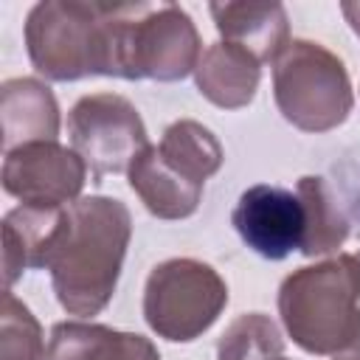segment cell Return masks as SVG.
<instances>
[{"mask_svg":"<svg viewBox=\"0 0 360 360\" xmlns=\"http://www.w3.org/2000/svg\"><path fill=\"white\" fill-rule=\"evenodd\" d=\"M281 352V329L262 312H245L231 321L217 343V360H276Z\"/></svg>","mask_w":360,"mask_h":360,"instance_id":"e0dca14e","label":"cell"},{"mask_svg":"<svg viewBox=\"0 0 360 360\" xmlns=\"http://www.w3.org/2000/svg\"><path fill=\"white\" fill-rule=\"evenodd\" d=\"M0 349H3L0 360H45V354H48L37 318L11 290H6V295H3Z\"/></svg>","mask_w":360,"mask_h":360,"instance_id":"ac0fdd59","label":"cell"},{"mask_svg":"<svg viewBox=\"0 0 360 360\" xmlns=\"http://www.w3.org/2000/svg\"><path fill=\"white\" fill-rule=\"evenodd\" d=\"M208 11L222 39L242 45L259 62H273L290 42V22L281 3H211Z\"/></svg>","mask_w":360,"mask_h":360,"instance_id":"5bb4252c","label":"cell"},{"mask_svg":"<svg viewBox=\"0 0 360 360\" xmlns=\"http://www.w3.org/2000/svg\"><path fill=\"white\" fill-rule=\"evenodd\" d=\"M45 360H160V354L143 335L87 321H62L51 329Z\"/></svg>","mask_w":360,"mask_h":360,"instance_id":"4fadbf2b","label":"cell"},{"mask_svg":"<svg viewBox=\"0 0 360 360\" xmlns=\"http://www.w3.org/2000/svg\"><path fill=\"white\" fill-rule=\"evenodd\" d=\"M25 45L31 65L53 82L98 76L101 3L45 0L28 11Z\"/></svg>","mask_w":360,"mask_h":360,"instance_id":"52a82bcc","label":"cell"},{"mask_svg":"<svg viewBox=\"0 0 360 360\" xmlns=\"http://www.w3.org/2000/svg\"><path fill=\"white\" fill-rule=\"evenodd\" d=\"M200 56V34L177 3H101V76L177 82Z\"/></svg>","mask_w":360,"mask_h":360,"instance_id":"7a4b0ae2","label":"cell"},{"mask_svg":"<svg viewBox=\"0 0 360 360\" xmlns=\"http://www.w3.org/2000/svg\"><path fill=\"white\" fill-rule=\"evenodd\" d=\"M225 160L222 143L200 121L180 118L166 127L160 143H149L129 166L127 177L149 214L158 219H186L202 200L205 180Z\"/></svg>","mask_w":360,"mask_h":360,"instance_id":"277c9868","label":"cell"},{"mask_svg":"<svg viewBox=\"0 0 360 360\" xmlns=\"http://www.w3.org/2000/svg\"><path fill=\"white\" fill-rule=\"evenodd\" d=\"M132 217L121 200L79 197L62 211L42 267L51 270L53 292L65 312L98 315L118 284Z\"/></svg>","mask_w":360,"mask_h":360,"instance_id":"6da1fadb","label":"cell"},{"mask_svg":"<svg viewBox=\"0 0 360 360\" xmlns=\"http://www.w3.org/2000/svg\"><path fill=\"white\" fill-rule=\"evenodd\" d=\"M228 284L205 262L177 256L152 267L143 290V318L166 340L200 338L225 309Z\"/></svg>","mask_w":360,"mask_h":360,"instance_id":"8992f818","label":"cell"},{"mask_svg":"<svg viewBox=\"0 0 360 360\" xmlns=\"http://www.w3.org/2000/svg\"><path fill=\"white\" fill-rule=\"evenodd\" d=\"M197 90L222 110H239L248 107L259 90L262 79V62L233 42H214L202 51L197 68H194Z\"/></svg>","mask_w":360,"mask_h":360,"instance_id":"8fae6325","label":"cell"},{"mask_svg":"<svg viewBox=\"0 0 360 360\" xmlns=\"http://www.w3.org/2000/svg\"><path fill=\"white\" fill-rule=\"evenodd\" d=\"M87 163L56 141L22 143L3 158V188L22 205L65 208L79 200Z\"/></svg>","mask_w":360,"mask_h":360,"instance_id":"9c48e42d","label":"cell"},{"mask_svg":"<svg viewBox=\"0 0 360 360\" xmlns=\"http://www.w3.org/2000/svg\"><path fill=\"white\" fill-rule=\"evenodd\" d=\"M273 98L278 112L304 132H329L354 107L343 62L312 39H290L273 59Z\"/></svg>","mask_w":360,"mask_h":360,"instance_id":"5b68a950","label":"cell"},{"mask_svg":"<svg viewBox=\"0 0 360 360\" xmlns=\"http://www.w3.org/2000/svg\"><path fill=\"white\" fill-rule=\"evenodd\" d=\"M295 194L304 202L307 214V236H304V256H326L335 253L349 236V219L343 217L329 183L323 177H301Z\"/></svg>","mask_w":360,"mask_h":360,"instance_id":"2e32d148","label":"cell"},{"mask_svg":"<svg viewBox=\"0 0 360 360\" xmlns=\"http://www.w3.org/2000/svg\"><path fill=\"white\" fill-rule=\"evenodd\" d=\"M65 208H56V205H22L20 202L14 211L6 214V219H3L6 290L28 267H42L45 250L51 245V236H53Z\"/></svg>","mask_w":360,"mask_h":360,"instance_id":"9a60e30c","label":"cell"},{"mask_svg":"<svg viewBox=\"0 0 360 360\" xmlns=\"http://www.w3.org/2000/svg\"><path fill=\"white\" fill-rule=\"evenodd\" d=\"M70 149L87 163L93 180L129 172L132 160L149 146L146 127L135 104L118 93H93L73 104L68 115Z\"/></svg>","mask_w":360,"mask_h":360,"instance_id":"ba28073f","label":"cell"},{"mask_svg":"<svg viewBox=\"0 0 360 360\" xmlns=\"http://www.w3.org/2000/svg\"><path fill=\"white\" fill-rule=\"evenodd\" d=\"M354 256H357V262H360V253H354Z\"/></svg>","mask_w":360,"mask_h":360,"instance_id":"44dd1931","label":"cell"},{"mask_svg":"<svg viewBox=\"0 0 360 360\" xmlns=\"http://www.w3.org/2000/svg\"><path fill=\"white\" fill-rule=\"evenodd\" d=\"M340 11L346 14L349 25H352V28H354V34L360 37V3H343V6H340Z\"/></svg>","mask_w":360,"mask_h":360,"instance_id":"ffe728a7","label":"cell"},{"mask_svg":"<svg viewBox=\"0 0 360 360\" xmlns=\"http://www.w3.org/2000/svg\"><path fill=\"white\" fill-rule=\"evenodd\" d=\"M332 360H360V329H357V335L352 338V343L343 352L332 354Z\"/></svg>","mask_w":360,"mask_h":360,"instance_id":"d6986e66","label":"cell"},{"mask_svg":"<svg viewBox=\"0 0 360 360\" xmlns=\"http://www.w3.org/2000/svg\"><path fill=\"white\" fill-rule=\"evenodd\" d=\"M231 222L242 242L270 259L281 262L292 250L304 248L307 214L295 191L273 183H256L239 194V202L231 214Z\"/></svg>","mask_w":360,"mask_h":360,"instance_id":"30bf717a","label":"cell"},{"mask_svg":"<svg viewBox=\"0 0 360 360\" xmlns=\"http://www.w3.org/2000/svg\"><path fill=\"white\" fill-rule=\"evenodd\" d=\"M3 149L11 152L34 141L59 138V107L48 84L37 79H8L0 87Z\"/></svg>","mask_w":360,"mask_h":360,"instance_id":"7c38bea8","label":"cell"},{"mask_svg":"<svg viewBox=\"0 0 360 360\" xmlns=\"http://www.w3.org/2000/svg\"><path fill=\"white\" fill-rule=\"evenodd\" d=\"M278 315L287 335L309 354L343 352L360 329V262L338 253L281 281Z\"/></svg>","mask_w":360,"mask_h":360,"instance_id":"3957f363","label":"cell"}]
</instances>
